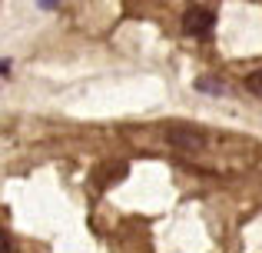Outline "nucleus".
Segmentation results:
<instances>
[{
	"mask_svg": "<svg viewBox=\"0 0 262 253\" xmlns=\"http://www.w3.org/2000/svg\"><path fill=\"white\" fill-rule=\"evenodd\" d=\"M246 87H249L256 97H262V70H252L249 77H246Z\"/></svg>",
	"mask_w": 262,
	"mask_h": 253,
	"instance_id": "4",
	"label": "nucleus"
},
{
	"mask_svg": "<svg viewBox=\"0 0 262 253\" xmlns=\"http://www.w3.org/2000/svg\"><path fill=\"white\" fill-rule=\"evenodd\" d=\"M192 87H196L199 93H226V84H219V80H212V77H199Z\"/></svg>",
	"mask_w": 262,
	"mask_h": 253,
	"instance_id": "3",
	"label": "nucleus"
},
{
	"mask_svg": "<svg viewBox=\"0 0 262 253\" xmlns=\"http://www.w3.org/2000/svg\"><path fill=\"white\" fill-rule=\"evenodd\" d=\"M169 143H176V147H199L203 133L189 130V127H169Z\"/></svg>",
	"mask_w": 262,
	"mask_h": 253,
	"instance_id": "2",
	"label": "nucleus"
},
{
	"mask_svg": "<svg viewBox=\"0 0 262 253\" xmlns=\"http://www.w3.org/2000/svg\"><path fill=\"white\" fill-rule=\"evenodd\" d=\"M216 30V10L212 7H189L183 13V33L189 37H212Z\"/></svg>",
	"mask_w": 262,
	"mask_h": 253,
	"instance_id": "1",
	"label": "nucleus"
}]
</instances>
